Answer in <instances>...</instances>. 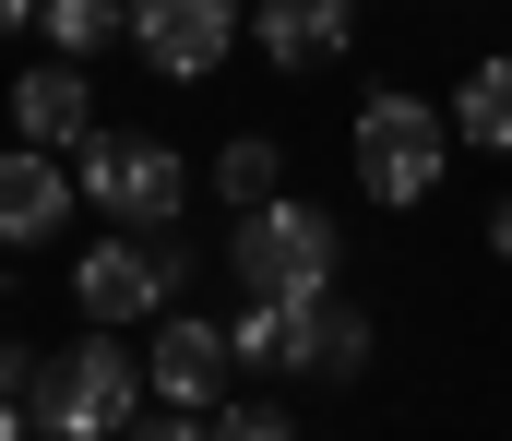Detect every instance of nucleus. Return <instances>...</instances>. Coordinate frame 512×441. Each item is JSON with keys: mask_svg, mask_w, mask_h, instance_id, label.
Returning <instances> with one entry per match:
<instances>
[{"mask_svg": "<svg viewBox=\"0 0 512 441\" xmlns=\"http://www.w3.org/2000/svg\"><path fill=\"white\" fill-rule=\"evenodd\" d=\"M143 394H155V370L131 358V334L84 322V334L48 346V370H36V430L48 441H120L131 418H143Z\"/></svg>", "mask_w": 512, "mask_h": 441, "instance_id": "obj_1", "label": "nucleus"}, {"mask_svg": "<svg viewBox=\"0 0 512 441\" xmlns=\"http://www.w3.org/2000/svg\"><path fill=\"white\" fill-rule=\"evenodd\" d=\"M453 108H429V96H405V84H382V96H358V132H346V155H358V191L370 203H393V215H417L429 191H441V167H453Z\"/></svg>", "mask_w": 512, "mask_h": 441, "instance_id": "obj_2", "label": "nucleus"}, {"mask_svg": "<svg viewBox=\"0 0 512 441\" xmlns=\"http://www.w3.org/2000/svg\"><path fill=\"white\" fill-rule=\"evenodd\" d=\"M227 275L239 298H334V227H322V203H251V215H227Z\"/></svg>", "mask_w": 512, "mask_h": 441, "instance_id": "obj_3", "label": "nucleus"}, {"mask_svg": "<svg viewBox=\"0 0 512 441\" xmlns=\"http://www.w3.org/2000/svg\"><path fill=\"white\" fill-rule=\"evenodd\" d=\"M72 179H84V203L108 227H179V203H191V167L155 132H84L72 144Z\"/></svg>", "mask_w": 512, "mask_h": 441, "instance_id": "obj_4", "label": "nucleus"}, {"mask_svg": "<svg viewBox=\"0 0 512 441\" xmlns=\"http://www.w3.org/2000/svg\"><path fill=\"white\" fill-rule=\"evenodd\" d=\"M191 287V239L179 227H120V239H96L84 263H72V298H84V322H155L167 298Z\"/></svg>", "mask_w": 512, "mask_h": 441, "instance_id": "obj_5", "label": "nucleus"}, {"mask_svg": "<svg viewBox=\"0 0 512 441\" xmlns=\"http://www.w3.org/2000/svg\"><path fill=\"white\" fill-rule=\"evenodd\" d=\"M239 36H251V12H239V0H131V60H143V72H167V84H203Z\"/></svg>", "mask_w": 512, "mask_h": 441, "instance_id": "obj_6", "label": "nucleus"}, {"mask_svg": "<svg viewBox=\"0 0 512 441\" xmlns=\"http://www.w3.org/2000/svg\"><path fill=\"white\" fill-rule=\"evenodd\" d=\"M251 48L274 72H322L358 48V0H251Z\"/></svg>", "mask_w": 512, "mask_h": 441, "instance_id": "obj_7", "label": "nucleus"}, {"mask_svg": "<svg viewBox=\"0 0 512 441\" xmlns=\"http://www.w3.org/2000/svg\"><path fill=\"white\" fill-rule=\"evenodd\" d=\"M143 370H155V406H227L239 346H227V322H155Z\"/></svg>", "mask_w": 512, "mask_h": 441, "instance_id": "obj_8", "label": "nucleus"}, {"mask_svg": "<svg viewBox=\"0 0 512 441\" xmlns=\"http://www.w3.org/2000/svg\"><path fill=\"white\" fill-rule=\"evenodd\" d=\"M72 191H84V179L48 144H12L0 155V251H36L48 227H72Z\"/></svg>", "mask_w": 512, "mask_h": 441, "instance_id": "obj_9", "label": "nucleus"}, {"mask_svg": "<svg viewBox=\"0 0 512 441\" xmlns=\"http://www.w3.org/2000/svg\"><path fill=\"white\" fill-rule=\"evenodd\" d=\"M12 132H24V144H84V132H96V96H84V60H36V72H24V84H12Z\"/></svg>", "mask_w": 512, "mask_h": 441, "instance_id": "obj_10", "label": "nucleus"}, {"mask_svg": "<svg viewBox=\"0 0 512 441\" xmlns=\"http://www.w3.org/2000/svg\"><path fill=\"white\" fill-rule=\"evenodd\" d=\"M203 191H215L227 215L274 203V191H286V155H274V132H227V144H215V167H203Z\"/></svg>", "mask_w": 512, "mask_h": 441, "instance_id": "obj_11", "label": "nucleus"}, {"mask_svg": "<svg viewBox=\"0 0 512 441\" xmlns=\"http://www.w3.org/2000/svg\"><path fill=\"white\" fill-rule=\"evenodd\" d=\"M453 132L489 144V155H512V48H489V60L453 84Z\"/></svg>", "mask_w": 512, "mask_h": 441, "instance_id": "obj_12", "label": "nucleus"}, {"mask_svg": "<svg viewBox=\"0 0 512 441\" xmlns=\"http://www.w3.org/2000/svg\"><path fill=\"white\" fill-rule=\"evenodd\" d=\"M48 60H96V48H131V0H48L36 12Z\"/></svg>", "mask_w": 512, "mask_h": 441, "instance_id": "obj_13", "label": "nucleus"}, {"mask_svg": "<svg viewBox=\"0 0 512 441\" xmlns=\"http://www.w3.org/2000/svg\"><path fill=\"white\" fill-rule=\"evenodd\" d=\"M370 370V310L358 298H322L310 310V382H358Z\"/></svg>", "mask_w": 512, "mask_h": 441, "instance_id": "obj_14", "label": "nucleus"}, {"mask_svg": "<svg viewBox=\"0 0 512 441\" xmlns=\"http://www.w3.org/2000/svg\"><path fill=\"white\" fill-rule=\"evenodd\" d=\"M203 430L215 441H298V418H286V394H227V406H203Z\"/></svg>", "mask_w": 512, "mask_h": 441, "instance_id": "obj_15", "label": "nucleus"}, {"mask_svg": "<svg viewBox=\"0 0 512 441\" xmlns=\"http://www.w3.org/2000/svg\"><path fill=\"white\" fill-rule=\"evenodd\" d=\"M120 441H215V430H203V406H155V418H131Z\"/></svg>", "mask_w": 512, "mask_h": 441, "instance_id": "obj_16", "label": "nucleus"}, {"mask_svg": "<svg viewBox=\"0 0 512 441\" xmlns=\"http://www.w3.org/2000/svg\"><path fill=\"white\" fill-rule=\"evenodd\" d=\"M36 370H48V358H36L24 334H0V394H12V406H36Z\"/></svg>", "mask_w": 512, "mask_h": 441, "instance_id": "obj_17", "label": "nucleus"}, {"mask_svg": "<svg viewBox=\"0 0 512 441\" xmlns=\"http://www.w3.org/2000/svg\"><path fill=\"white\" fill-rule=\"evenodd\" d=\"M477 227H489V251H501V263H512V191H501V203H489V215H477Z\"/></svg>", "mask_w": 512, "mask_h": 441, "instance_id": "obj_18", "label": "nucleus"}, {"mask_svg": "<svg viewBox=\"0 0 512 441\" xmlns=\"http://www.w3.org/2000/svg\"><path fill=\"white\" fill-rule=\"evenodd\" d=\"M24 24H36V0H0V36H24Z\"/></svg>", "mask_w": 512, "mask_h": 441, "instance_id": "obj_19", "label": "nucleus"}, {"mask_svg": "<svg viewBox=\"0 0 512 441\" xmlns=\"http://www.w3.org/2000/svg\"><path fill=\"white\" fill-rule=\"evenodd\" d=\"M0 441H24V406H12V394H0Z\"/></svg>", "mask_w": 512, "mask_h": 441, "instance_id": "obj_20", "label": "nucleus"}]
</instances>
